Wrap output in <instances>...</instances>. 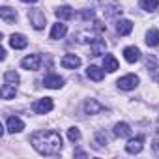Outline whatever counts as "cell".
Instances as JSON below:
<instances>
[{"instance_id":"277c9868","label":"cell","mask_w":159,"mask_h":159,"mask_svg":"<svg viewBox=\"0 0 159 159\" xmlns=\"http://www.w3.org/2000/svg\"><path fill=\"white\" fill-rule=\"evenodd\" d=\"M21 66L25 69H28V71H38L41 67V56L39 54H28L26 58H23Z\"/></svg>"},{"instance_id":"5bb4252c","label":"cell","mask_w":159,"mask_h":159,"mask_svg":"<svg viewBox=\"0 0 159 159\" xmlns=\"http://www.w3.org/2000/svg\"><path fill=\"white\" fill-rule=\"evenodd\" d=\"M116 30H118L120 36H127V34H131V30H133V23L127 21V19H122V21L116 23Z\"/></svg>"},{"instance_id":"9c48e42d","label":"cell","mask_w":159,"mask_h":159,"mask_svg":"<svg viewBox=\"0 0 159 159\" xmlns=\"http://www.w3.org/2000/svg\"><path fill=\"white\" fill-rule=\"evenodd\" d=\"M60 64L66 69H75V67L81 66V58H79L77 54H64L62 60H60Z\"/></svg>"},{"instance_id":"7c38bea8","label":"cell","mask_w":159,"mask_h":159,"mask_svg":"<svg viewBox=\"0 0 159 159\" xmlns=\"http://www.w3.org/2000/svg\"><path fill=\"white\" fill-rule=\"evenodd\" d=\"M86 75L92 79V81L99 83V81H103V77H105V71H103L101 67H98V66H88V69H86Z\"/></svg>"},{"instance_id":"8fae6325","label":"cell","mask_w":159,"mask_h":159,"mask_svg":"<svg viewBox=\"0 0 159 159\" xmlns=\"http://www.w3.org/2000/svg\"><path fill=\"white\" fill-rule=\"evenodd\" d=\"M84 111H86V114H99V112L105 111V107H103L98 99H88V101L84 103Z\"/></svg>"},{"instance_id":"52a82bcc","label":"cell","mask_w":159,"mask_h":159,"mask_svg":"<svg viewBox=\"0 0 159 159\" xmlns=\"http://www.w3.org/2000/svg\"><path fill=\"white\" fill-rule=\"evenodd\" d=\"M43 84H45L47 88L56 90V88H62V86H64V79H62L60 75L49 73V75H45V79H43Z\"/></svg>"},{"instance_id":"7402d4cb","label":"cell","mask_w":159,"mask_h":159,"mask_svg":"<svg viewBox=\"0 0 159 159\" xmlns=\"http://www.w3.org/2000/svg\"><path fill=\"white\" fill-rule=\"evenodd\" d=\"M54 13H56V17H58V19H62V21H67V19H71V17H73V10H71L69 6H60Z\"/></svg>"},{"instance_id":"4316f807","label":"cell","mask_w":159,"mask_h":159,"mask_svg":"<svg viewBox=\"0 0 159 159\" xmlns=\"http://www.w3.org/2000/svg\"><path fill=\"white\" fill-rule=\"evenodd\" d=\"M157 131H159V122H157Z\"/></svg>"},{"instance_id":"9a60e30c","label":"cell","mask_w":159,"mask_h":159,"mask_svg":"<svg viewBox=\"0 0 159 159\" xmlns=\"http://www.w3.org/2000/svg\"><path fill=\"white\" fill-rule=\"evenodd\" d=\"M10 45H11L13 49H25V47L28 45V41H26V38H25L23 34H13V36L10 38Z\"/></svg>"},{"instance_id":"3957f363","label":"cell","mask_w":159,"mask_h":159,"mask_svg":"<svg viewBox=\"0 0 159 159\" xmlns=\"http://www.w3.org/2000/svg\"><path fill=\"white\" fill-rule=\"evenodd\" d=\"M28 19L36 30H41L45 26V13L41 10H28Z\"/></svg>"},{"instance_id":"6da1fadb","label":"cell","mask_w":159,"mask_h":159,"mask_svg":"<svg viewBox=\"0 0 159 159\" xmlns=\"http://www.w3.org/2000/svg\"><path fill=\"white\" fill-rule=\"evenodd\" d=\"M30 142L41 155H56L62 150V137H60V133H56L52 129L36 131L30 137Z\"/></svg>"},{"instance_id":"4fadbf2b","label":"cell","mask_w":159,"mask_h":159,"mask_svg":"<svg viewBox=\"0 0 159 159\" xmlns=\"http://www.w3.org/2000/svg\"><path fill=\"white\" fill-rule=\"evenodd\" d=\"M114 135L120 137V139H127V137L131 135V127H129L125 122H118V124L114 125Z\"/></svg>"},{"instance_id":"e0dca14e","label":"cell","mask_w":159,"mask_h":159,"mask_svg":"<svg viewBox=\"0 0 159 159\" xmlns=\"http://www.w3.org/2000/svg\"><path fill=\"white\" fill-rule=\"evenodd\" d=\"M124 56H125V60L129 64H133V62H137L140 58V51H139V47H125L124 49Z\"/></svg>"},{"instance_id":"ba28073f","label":"cell","mask_w":159,"mask_h":159,"mask_svg":"<svg viewBox=\"0 0 159 159\" xmlns=\"http://www.w3.org/2000/svg\"><path fill=\"white\" fill-rule=\"evenodd\" d=\"M142 142H144V137L142 135H139V137H135V139H129V142L125 144V152L127 153H140V150H142Z\"/></svg>"},{"instance_id":"2e32d148","label":"cell","mask_w":159,"mask_h":159,"mask_svg":"<svg viewBox=\"0 0 159 159\" xmlns=\"http://www.w3.org/2000/svg\"><path fill=\"white\" fill-rule=\"evenodd\" d=\"M90 41V49H92V56H99L105 52V41L103 39H88Z\"/></svg>"},{"instance_id":"30bf717a","label":"cell","mask_w":159,"mask_h":159,"mask_svg":"<svg viewBox=\"0 0 159 159\" xmlns=\"http://www.w3.org/2000/svg\"><path fill=\"white\" fill-rule=\"evenodd\" d=\"M6 125H8V131H10V133H21V131L25 129L23 120L17 118V116H10V118L6 120Z\"/></svg>"},{"instance_id":"603a6c76","label":"cell","mask_w":159,"mask_h":159,"mask_svg":"<svg viewBox=\"0 0 159 159\" xmlns=\"http://www.w3.org/2000/svg\"><path fill=\"white\" fill-rule=\"evenodd\" d=\"M140 8L146 11H155L157 10V0H140Z\"/></svg>"},{"instance_id":"ffe728a7","label":"cell","mask_w":159,"mask_h":159,"mask_svg":"<svg viewBox=\"0 0 159 159\" xmlns=\"http://www.w3.org/2000/svg\"><path fill=\"white\" fill-rule=\"evenodd\" d=\"M0 17H2V21L4 23H15V19H17V13H15V10H11V8H0Z\"/></svg>"},{"instance_id":"5b68a950","label":"cell","mask_w":159,"mask_h":159,"mask_svg":"<svg viewBox=\"0 0 159 159\" xmlns=\"http://www.w3.org/2000/svg\"><path fill=\"white\" fill-rule=\"evenodd\" d=\"M116 84H118L120 90H133V88H137V84H139V77H137V75H125V77L118 79Z\"/></svg>"},{"instance_id":"7a4b0ae2","label":"cell","mask_w":159,"mask_h":159,"mask_svg":"<svg viewBox=\"0 0 159 159\" xmlns=\"http://www.w3.org/2000/svg\"><path fill=\"white\" fill-rule=\"evenodd\" d=\"M17 84H19V75L13 69H8L4 73V84H2V98L4 99H11L15 98L17 92Z\"/></svg>"},{"instance_id":"44dd1931","label":"cell","mask_w":159,"mask_h":159,"mask_svg":"<svg viewBox=\"0 0 159 159\" xmlns=\"http://www.w3.org/2000/svg\"><path fill=\"white\" fill-rule=\"evenodd\" d=\"M146 45L148 47H155L159 45V30L157 28H150L146 34Z\"/></svg>"},{"instance_id":"484cf974","label":"cell","mask_w":159,"mask_h":159,"mask_svg":"<svg viewBox=\"0 0 159 159\" xmlns=\"http://www.w3.org/2000/svg\"><path fill=\"white\" fill-rule=\"evenodd\" d=\"M21 2H26V4H34V2H38V0H21Z\"/></svg>"},{"instance_id":"d4e9b609","label":"cell","mask_w":159,"mask_h":159,"mask_svg":"<svg viewBox=\"0 0 159 159\" xmlns=\"http://www.w3.org/2000/svg\"><path fill=\"white\" fill-rule=\"evenodd\" d=\"M152 148H153L155 152H159V139H155V140H153V144H152Z\"/></svg>"},{"instance_id":"ac0fdd59","label":"cell","mask_w":159,"mask_h":159,"mask_svg":"<svg viewBox=\"0 0 159 159\" xmlns=\"http://www.w3.org/2000/svg\"><path fill=\"white\" fill-rule=\"evenodd\" d=\"M66 32H67V26H66V25H62V23H56V25H52L51 39H60V38H64V36H66Z\"/></svg>"},{"instance_id":"8992f818","label":"cell","mask_w":159,"mask_h":159,"mask_svg":"<svg viewBox=\"0 0 159 159\" xmlns=\"http://www.w3.org/2000/svg\"><path fill=\"white\" fill-rule=\"evenodd\" d=\"M32 109H34L36 114H45V112H49V111L52 109V99H51V98H41V99L34 101Z\"/></svg>"},{"instance_id":"cb8c5ba5","label":"cell","mask_w":159,"mask_h":159,"mask_svg":"<svg viewBox=\"0 0 159 159\" xmlns=\"http://www.w3.org/2000/svg\"><path fill=\"white\" fill-rule=\"evenodd\" d=\"M67 139H69L71 142L79 140V139H81V131H79L77 127H69V129H67Z\"/></svg>"},{"instance_id":"d6986e66","label":"cell","mask_w":159,"mask_h":159,"mask_svg":"<svg viewBox=\"0 0 159 159\" xmlns=\"http://www.w3.org/2000/svg\"><path fill=\"white\" fill-rule=\"evenodd\" d=\"M103 67H105L109 73H114V71L118 69V60H116L112 54H105V58H103Z\"/></svg>"}]
</instances>
